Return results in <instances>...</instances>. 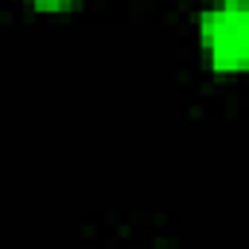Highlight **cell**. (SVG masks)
<instances>
[{
  "label": "cell",
  "instance_id": "obj_1",
  "mask_svg": "<svg viewBox=\"0 0 249 249\" xmlns=\"http://www.w3.org/2000/svg\"><path fill=\"white\" fill-rule=\"evenodd\" d=\"M202 43L218 70L249 66V0H226L202 16Z\"/></svg>",
  "mask_w": 249,
  "mask_h": 249
},
{
  "label": "cell",
  "instance_id": "obj_2",
  "mask_svg": "<svg viewBox=\"0 0 249 249\" xmlns=\"http://www.w3.org/2000/svg\"><path fill=\"white\" fill-rule=\"evenodd\" d=\"M31 4H39V8H62V4H70V0H31Z\"/></svg>",
  "mask_w": 249,
  "mask_h": 249
}]
</instances>
